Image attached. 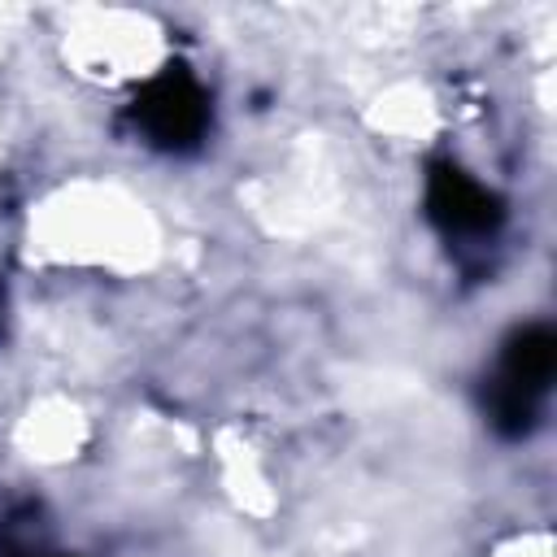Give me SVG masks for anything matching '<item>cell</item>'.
Listing matches in <instances>:
<instances>
[{
  "label": "cell",
  "mask_w": 557,
  "mask_h": 557,
  "mask_svg": "<svg viewBox=\"0 0 557 557\" xmlns=\"http://www.w3.org/2000/svg\"><path fill=\"white\" fill-rule=\"evenodd\" d=\"M131 117H135V126L144 131L148 144H157L165 152H187L209 131V96L183 65H165L135 96Z\"/></svg>",
  "instance_id": "6da1fadb"
},
{
  "label": "cell",
  "mask_w": 557,
  "mask_h": 557,
  "mask_svg": "<svg viewBox=\"0 0 557 557\" xmlns=\"http://www.w3.org/2000/svg\"><path fill=\"white\" fill-rule=\"evenodd\" d=\"M426 213L444 235H487L505 218L500 200L453 161L431 165V174H426Z\"/></svg>",
  "instance_id": "7a4b0ae2"
},
{
  "label": "cell",
  "mask_w": 557,
  "mask_h": 557,
  "mask_svg": "<svg viewBox=\"0 0 557 557\" xmlns=\"http://www.w3.org/2000/svg\"><path fill=\"white\" fill-rule=\"evenodd\" d=\"M553 370H557V335L548 326H522L505 339L496 379L527 396H544V387L553 383Z\"/></svg>",
  "instance_id": "3957f363"
},
{
  "label": "cell",
  "mask_w": 557,
  "mask_h": 557,
  "mask_svg": "<svg viewBox=\"0 0 557 557\" xmlns=\"http://www.w3.org/2000/svg\"><path fill=\"white\" fill-rule=\"evenodd\" d=\"M483 405H487V422H492L500 435H509V440L527 435V431L535 426V418H540V396H527V392H518V387H509V383H500V379L487 383Z\"/></svg>",
  "instance_id": "277c9868"
},
{
  "label": "cell",
  "mask_w": 557,
  "mask_h": 557,
  "mask_svg": "<svg viewBox=\"0 0 557 557\" xmlns=\"http://www.w3.org/2000/svg\"><path fill=\"white\" fill-rule=\"evenodd\" d=\"M0 557H70V553H52L30 540H0Z\"/></svg>",
  "instance_id": "5b68a950"
}]
</instances>
